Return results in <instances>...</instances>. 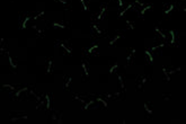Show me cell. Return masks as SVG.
<instances>
[{
  "instance_id": "836d02e7",
  "label": "cell",
  "mask_w": 186,
  "mask_h": 124,
  "mask_svg": "<svg viewBox=\"0 0 186 124\" xmlns=\"http://www.w3.org/2000/svg\"><path fill=\"white\" fill-rule=\"evenodd\" d=\"M178 2H185V0H178Z\"/></svg>"
},
{
  "instance_id": "8fae6325",
  "label": "cell",
  "mask_w": 186,
  "mask_h": 124,
  "mask_svg": "<svg viewBox=\"0 0 186 124\" xmlns=\"http://www.w3.org/2000/svg\"><path fill=\"white\" fill-rule=\"evenodd\" d=\"M64 81H63V87H64V89L65 90H69L70 89V86H71V83H72V78L70 77V76H64V79H63Z\"/></svg>"
},
{
  "instance_id": "30bf717a",
  "label": "cell",
  "mask_w": 186,
  "mask_h": 124,
  "mask_svg": "<svg viewBox=\"0 0 186 124\" xmlns=\"http://www.w3.org/2000/svg\"><path fill=\"white\" fill-rule=\"evenodd\" d=\"M151 9H152V5H145V7H142V8L139 9V16H140V17H145V14L149 12Z\"/></svg>"
},
{
  "instance_id": "9c48e42d",
  "label": "cell",
  "mask_w": 186,
  "mask_h": 124,
  "mask_svg": "<svg viewBox=\"0 0 186 124\" xmlns=\"http://www.w3.org/2000/svg\"><path fill=\"white\" fill-rule=\"evenodd\" d=\"M175 8H176V5L172 3V2H167V3L164 5V14H165V15H168L169 12H172Z\"/></svg>"
},
{
  "instance_id": "8992f818",
  "label": "cell",
  "mask_w": 186,
  "mask_h": 124,
  "mask_svg": "<svg viewBox=\"0 0 186 124\" xmlns=\"http://www.w3.org/2000/svg\"><path fill=\"white\" fill-rule=\"evenodd\" d=\"M143 108H145V118H152L155 115V110L151 103H145L143 104Z\"/></svg>"
},
{
  "instance_id": "9a60e30c",
  "label": "cell",
  "mask_w": 186,
  "mask_h": 124,
  "mask_svg": "<svg viewBox=\"0 0 186 124\" xmlns=\"http://www.w3.org/2000/svg\"><path fill=\"white\" fill-rule=\"evenodd\" d=\"M135 53H136L135 49L129 50V52H127V56H126V63H127V64H130V63L132 62V59L135 56Z\"/></svg>"
},
{
  "instance_id": "3957f363",
  "label": "cell",
  "mask_w": 186,
  "mask_h": 124,
  "mask_svg": "<svg viewBox=\"0 0 186 124\" xmlns=\"http://www.w3.org/2000/svg\"><path fill=\"white\" fill-rule=\"evenodd\" d=\"M33 21V15H28V14H25L23 15L19 19V28L21 30H25L28 27V24Z\"/></svg>"
},
{
  "instance_id": "4316f807",
  "label": "cell",
  "mask_w": 186,
  "mask_h": 124,
  "mask_svg": "<svg viewBox=\"0 0 186 124\" xmlns=\"http://www.w3.org/2000/svg\"><path fill=\"white\" fill-rule=\"evenodd\" d=\"M52 65H53V62H52L51 59L48 60V61H46V73H48V74L52 72Z\"/></svg>"
},
{
  "instance_id": "277c9868",
  "label": "cell",
  "mask_w": 186,
  "mask_h": 124,
  "mask_svg": "<svg viewBox=\"0 0 186 124\" xmlns=\"http://www.w3.org/2000/svg\"><path fill=\"white\" fill-rule=\"evenodd\" d=\"M51 121L53 123H58V124L63 123V113H62L61 111L53 110L51 112Z\"/></svg>"
},
{
  "instance_id": "4fadbf2b",
  "label": "cell",
  "mask_w": 186,
  "mask_h": 124,
  "mask_svg": "<svg viewBox=\"0 0 186 124\" xmlns=\"http://www.w3.org/2000/svg\"><path fill=\"white\" fill-rule=\"evenodd\" d=\"M96 104V101L95 99H90V101H87L85 104H83V111H87L89 108L94 110V105Z\"/></svg>"
},
{
  "instance_id": "4dcf8cb0",
  "label": "cell",
  "mask_w": 186,
  "mask_h": 124,
  "mask_svg": "<svg viewBox=\"0 0 186 124\" xmlns=\"http://www.w3.org/2000/svg\"><path fill=\"white\" fill-rule=\"evenodd\" d=\"M117 5V8L118 9H123L124 8V3H123V0H114Z\"/></svg>"
},
{
  "instance_id": "cb8c5ba5",
  "label": "cell",
  "mask_w": 186,
  "mask_h": 124,
  "mask_svg": "<svg viewBox=\"0 0 186 124\" xmlns=\"http://www.w3.org/2000/svg\"><path fill=\"white\" fill-rule=\"evenodd\" d=\"M169 36H170V45H174L176 43V40H177V36H176V33L174 31H169Z\"/></svg>"
},
{
  "instance_id": "1f68e13d",
  "label": "cell",
  "mask_w": 186,
  "mask_h": 124,
  "mask_svg": "<svg viewBox=\"0 0 186 124\" xmlns=\"http://www.w3.org/2000/svg\"><path fill=\"white\" fill-rule=\"evenodd\" d=\"M56 2H59V3H61L63 6H68V0H55Z\"/></svg>"
},
{
  "instance_id": "2e32d148",
  "label": "cell",
  "mask_w": 186,
  "mask_h": 124,
  "mask_svg": "<svg viewBox=\"0 0 186 124\" xmlns=\"http://www.w3.org/2000/svg\"><path fill=\"white\" fill-rule=\"evenodd\" d=\"M58 45H59V46H60L61 49H63V50H64V52H65V53H67L68 55H70V54L72 53V50H71V48H70L69 45H67V44H65L64 42H60V43H59Z\"/></svg>"
},
{
  "instance_id": "d4e9b609",
  "label": "cell",
  "mask_w": 186,
  "mask_h": 124,
  "mask_svg": "<svg viewBox=\"0 0 186 124\" xmlns=\"http://www.w3.org/2000/svg\"><path fill=\"white\" fill-rule=\"evenodd\" d=\"M52 26H53L54 28H58V30H64V28H67V26H65L64 24H62V23H58V21H53Z\"/></svg>"
},
{
  "instance_id": "5b68a950",
  "label": "cell",
  "mask_w": 186,
  "mask_h": 124,
  "mask_svg": "<svg viewBox=\"0 0 186 124\" xmlns=\"http://www.w3.org/2000/svg\"><path fill=\"white\" fill-rule=\"evenodd\" d=\"M28 89H30V87H23V88H18V89H16L14 93L11 94V97L14 98V99H21L23 97H24V95L28 92Z\"/></svg>"
},
{
  "instance_id": "f1b7e54d",
  "label": "cell",
  "mask_w": 186,
  "mask_h": 124,
  "mask_svg": "<svg viewBox=\"0 0 186 124\" xmlns=\"http://www.w3.org/2000/svg\"><path fill=\"white\" fill-rule=\"evenodd\" d=\"M80 1V3H81V6H83V9L85 11L89 10V6H88V1L87 0H79Z\"/></svg>"
},
{
  "instance_id": "e0dca14e",
  "label": "cell",
  "mask_w": 186,
  "mask_h": 124,
  "mask_svg": "<svg viewBox=\"0 0 186 124\" xmlns=\"http://www.w3.org/2000/svg\"><path fill=\"white\" fill-rule=\"evenodd\" d=\"M106 10H107V7H106L105 5L102 6V7H101V11H99V14L96 16V18H95V19H96V21H102V19L104 18V16H105Z\"/></svg>"
},
{
  "instance_id": "f546056e",
  "label": "cell",
  "mask_w": 186,
  "mask_h": 124,
  "mask_svg": "<svg viewBox=\"0 0 186 124\" xmlns=\"http://www.w3.org/2000/svg\"><path fill=\"white\" fill-rule=\"evenodd\" d=\"M173 97V94L172 93H164L163 94V99L164 101H170Z\"/></svg>"
},
{
  "instance_id": "6da1fadb",
  "label": "cell",
  "mask_w": 186,
  "mask_h": 124,
  "mask_svg": "<svg viewBox=\"0 0 186 124\" xmlns=\"http://www.w3.org/2000/svg\"><path fill=\"white\" fill-rule=\"evenodd\" d=\"M148 83V77L147 76H140V77H138L136 78V83H135V89H136V92L139 93H141V92H143V89H145V86Z\"/></svg>"
},
{
  "instance_id": "d6a6232c",
  "label": "cell",
  "mask_w": 186,
  "mask_h": 124,
  "mask_svg": "<svg viewBox=\"0 0 186 124\" xmlns=\"http://www.w3.org/2000/svg\"><path fill=\"white\" fill-rule=\"evenodd\" d=\"M118 123H122V124H124V123H125V121H124V120H118Z\"/></svg>"
},
{
  "instance_id": "44dd1931",
  "label": "cell",
  "mask_w": 186,
  "mask_h": 124,
  "mask_svg": "<svg viewBox=\"0 0 186 124\" xmlns=\"http://www.w3.org/2000/svg\"><path fill=\"white\" fill-rule=\"evenodd\" d=\"M92 31H93L94 35H102V34H103V31L99 28V26H97V25H95V24L92 26Z\"/></svg>"
},
{
  "instance_id": "5bb4252c",
  "label": "cell",
  "mask_w": 186,
  "mask_h": 124,
  "mask_svg": "<svg viewBox=\"0 0 186 124\" xmlns=\"http://www.w3.org/2000/svg\"><path fill=\"white\" fill-rule=\"evenodd\" d=\"M122 37H123L122 34H115V35H113L112 39H111L110 42H108V45H110V46H114V45L116 44V42L118 41V40H121Z\"/></svg>"
},
{
  "instance_id": "52a82bcc",
  "label": "cell",
  "mask_w": 186,
  "mask_h": 124,
  "mask_svg": "<svg viewBox=\"0 0 186 124\" xmlns=\"http://www.w3.org/2000/svg\"><path fill=\"white\" fill-rule=\"evenodd\" d=\"M95 101H96V103L99 105V107H101V108H103V110H107V107H108V103H107V99H106L105 97H97V98H95Z\"/></svg>"
},
{
  "instance_id": "7a4b0ae2",
  "label": "cell",
  "mask_w": 186,
  "mask_h": 124,
  "mask_svg": "<svg viewBox=\"0 0 186 124\" xmlns=\"http://www.w3.org/2000/svg\"><path fill=\"white\" fill-rule=\"evenodd\" d=\"M27 118H28L27 114L21 112V111H15L10 113V122H19V121L27 120Z\"/></svg>"
},
{
  "instance_id": "603a6c76",
  "label": "cell",
  "mask_w": 186,
  "mask_h": 124,
  "mask_svg": "<svg viewBox=\"0 0 186 124\" xmlns=\"http://www.w3.org/2000/svg\"><path fill=\"white\" fill-rule=\"evenodd\" d=\"M98 49V45L97 44H92V46L87 50V53L89 54V55H93V54H97L96 53V50Z\"/></svg>"
},
{
  "instance_id": "484cf974",
  "label": "cell",
  "mask_w": 186,
  "mask_h": 124,
  "mask_svg": "<svg viewBox=\"0 0 186 124\" xmlns=\"http://www.w3.org/2000/svg\"><path fill=\"white\" fill-rule=\"evenodd\" d=\"M118 68H120V65H118V63H117V62H115V63H114L113 65H112V67L110 68V70H108V72L111 73V74H113V73H115V72H116V71H117V69H118Z\"/></svg>"
},
{
  "instance_id": "7c38bea8",
  "label": "cell",
  "mask_w": 186,
  "mask_h": 124,
  "mask_svg": "<svg viewBox=\"0 0 186 124\" xmlns=\"http://www.w3.org/2000/svg\"><path fill=\"white\" fill-rule=\"evenodd\" d=\"M1 88H2V90H3V92L10 93V95L16 90V87H15V86H12V85H9V83H3Z\"/></svg>"
},
{
  "instance_id": "7402d4cb",
  "label": "cell",
  "mask_w": 186,
  "mask_h": 124,
  "mask_svg": "<svg viewBox=\"0 0 186 124\" xmlns=\"http://www.w3.org/2000/svg\"><path fill=\"white\" fill-rule=\"evenodd\" d=\"M45 102H46L45 110H46V111H50V110H51V96H50L49 94L45 95Z\"/></svg>"
},
{
  "instance_id": "ac0fdd59",
  "label": "cell",
  "mask_w": 186,
  "mask_h": 124,
  "mask_svg": "<svg viewBox=\"0 0 186 124\" xmlns=\"http://www.w3.org/2000/svg\"><path fill=\"white\" fill-rule=\"evenodd\" d=\"M117 79H118V86H120L121 92H125V83H124L123 76L118 73V74H117Z\"/></svg>"
},
{
  "instance_id": "ffe728a7",
  "label": "cell",
  "mask_w": 186,
  "mask_h": 124,
  "mask_svg": "<svg viewBox=\"0 0 186 124\" xmlns=\"http://www.w3.org/2000/svg\"><path fill=\"white\" fill-rule=\"evenodd\" d=\"M145 59H147V61L149 62L150 64L154 62V55H152V53L150 52V50H145Z\"/></svg>"
},
{
  "instance_id": "83f0119b",
  "label": "cell",
  "mask_w": 186,
  "mask_h": 124,
  "mask_svg": "<svg viewBox=\"0 0 186 124\" xmlns=\"http://www.w3.org/2000/svg\"><path fill=\"white\" fill-rule=\"evenodd\" d=\"M8 61H9V65H10L14 70H16V69H17V64H16V62L12 60L11 55H9V54H8Z\"/></svg>"
},
{
  "instance_id": "d6986e66",
  "label": "cell",
  "mask_w": 186,
  "mask_h": 124,
  "mask_svg": "<svg viewBox=\"0 0 186 124\" xmlns=\"http://www.w3.org/2000/svg\"><path fill=\"white\" fill-rule=\"evenodd\" d=\"M81 67H83V76H85V78L87 79V78L89 77V68H88V63H87V62L83 61V63H81Z\"/></svg>"
},
{
  "instance_id": "ba28073f",
  "label": "cell",
  "mask_w": 186,
  "mask_h": 124,
  "mask_svg": "<svg viewBox=\"0 0 186 124\" xmlns=\"http://www.w3.org/2000/svg\"><path fill=\"white\" fill-rule=\"evenodd\" d=\"M155 32H156V34H157V36H159L160 37V40L161 41H164V42H167V40H168V35H167V33H165L164 31H161L158 26H156L155 27Z\"/></svg>"
}]
</instances>
